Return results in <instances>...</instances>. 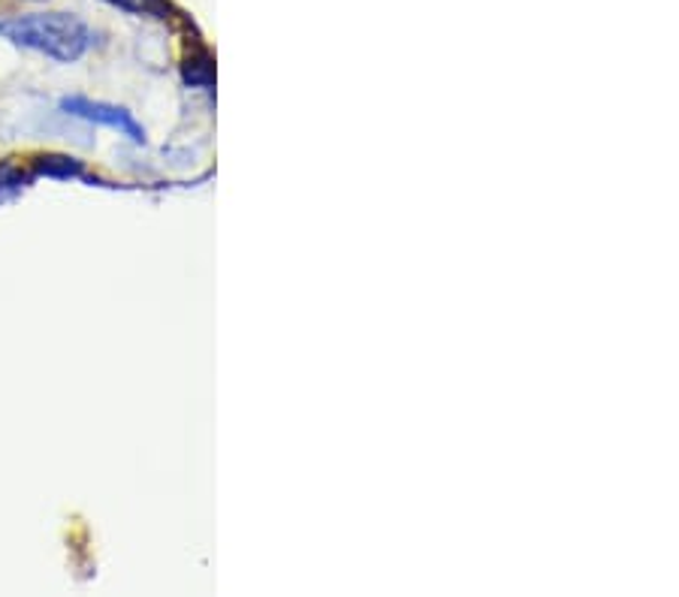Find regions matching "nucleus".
Here are the masks:
<instances>
[{
	"instance_id": "nucleus-1",
	"label": "nucleus",
	"mask_w": 679,
	"mask_h": 597,
	"mask_svg": "<svg viewBox=\"0 0 679 597\" xmlns=\"http://www.w3.org/2000/svg\"><path fill=\"white\" fill-rule=\"evenodd\" d=\"M0 36L12 46L31 48L58 64H73L91 48V27L70 12H31L0 22Z\"/></svg>"
},
{
	"instance_id": "nucleus-2",
	"label": "nucleus",
	"mask_w": 679,
	"mask_h": 597,
	"mask_svg": "<svg viewBox=\"0 0 679 597\" xmlns=\"http://www.w3.org/2000/svg\"><path fill=\"white\" fill-rule=\"evenodd\" d=\"M61 109L73 118H83V121H91V124H100V128L116 130L118 136L136 142V145H145V128H142L136 118L130 115L124 106L106 103V100H88V97H64L61 100Z\"/></svg>"
},
{
	"instance_id": "nucleus-3",
	"label": "nucleus",
	"mask_w": 679,
	"mask_h": 597,
	"mask_svg": "<svg viewBox=\"0 0 679 597\" xmlns=\"http://www.w3.org/2000/svg\"><path fill=\"white\" fill-rule=\"evenodd\" d=\"M118 10L133 12V15H152V19H166L169 15V3L166 0H106Z\"/></svg>"
},
{
	"instance_id": "nucleus-4",
	"label": "nucleus",
	"mask_w": 679,
	"mask_h": 597,
	"mask_svg": "<svg viewBox=\"0 0 679 597\" xmlns=\"http://www.w3.org/2000/svg\"><path fill=\"white\" fill-rule=\"evenodd\" d=\"M36 173H43V176H55V178H73V176H83V164H79V161H73V157H43V161L36 164Z\"/></svg>"
},
{
	"instance_id": "nucleus-5",
	"label": "nucleus",
	"mask_w": 679,
	"mask_h": 597,
	"mask_svg": "<svg viewBox=\"0 0 679 597\" xmlns=\"http://www.w3.org/2000/svg\"><path fill=\"white\" fill-rule=\"evenodd\" d=\"M190 67H185V82H190L194 88H211L215 82V67H211L209 55H202L199 60H188Z\"/></svg>"
}]
</instances>
